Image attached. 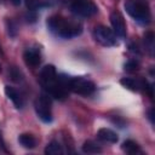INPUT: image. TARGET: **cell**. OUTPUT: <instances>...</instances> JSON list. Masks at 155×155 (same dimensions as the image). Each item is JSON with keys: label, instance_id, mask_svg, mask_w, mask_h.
I'll return each mask as SVG.
<instances>
[{"label": "cell", "instance_id": "1", "mask_svg": "<svg viewBox=\"0 0 155 155\" xmlns=\"http://www.w3.org/2000/svg\"><path fill=\"white\" fill-rule=\"evenodd\" d=\"M47 28L57 36L63 39H71L82 33V25L76 22H71L68 18L54 15L47 19Z\"/></svg>", "mask_w": 155, "mask_h": 155}, {"label": "cell", "instance_id": "2", "mask_svg": "<svg viewBox=\"0 0 155 155\" xmlns=\"http://www.w3.org/2000/svg\"><path fill=\"white\" fill-rule=\"evenodd\" d=\"M125 10L138 23L140 24L150 23L151 13H150V7L147 0H126Z\"/></svg>", "mask_w": 155, "mask_h": 155}, {"label": "cell", "instance_id": "3", "mask_svg": "<svg viewBox=\"0 0 155 155\" xmlns=\"http://www.w3.org/2000/svg\"><path fill=\"white\" fill-rule=\"evenodd\" d=\"M68 90L78 94L88 96L94 92L96 86L92 81L84 78H68Z\"/></svg>", "mask_w": 155, "mask_h": 155}, {"label": "cell", "instance_id": "4", "mask_svg": "<svg viewBox=\"0 0 155 155\" xmlns=\"http://www.w3.org/2000/svg\"><path fill=\"white\" fill-rule=\"evenodd\" d=\"M92 35H93V39L96 40V42H98L99 45H102L104 47H111V46L116 45V35L114 34V31L111 29H109L105 25L94 27Z\"/></svg>", "mask_w": 155, "mask_h": 155}, {"label": "cell", "instance_id": "5", "mask_svg": "<svg viewBox=\"0 0 155 155\" xmlns=\"http://www.w3.org/2000/svg\"><path fill=\"white\" fill-rule=\"evenodd\" d=\"M70 10L73 13L80 17H92L98 11L96 4L91 0H73L70 4Z\"/></svg>", "mask_w": 155, "mask_h": 155}, {"label": "cell", "instance_id": "6", "mask_svg": "<svg viewBox=\"0 0 155 155\" xmlns=\"http://www.w3.org/2000/svg\"><path fill=\"white\" fill-rule=\"evenodd\" d=\"M36 115L44 121V122H51L52 121V110H51V99L46 94H41L34 104Z\"/></svg>", "mask_w": 155, "mask_h": 155}, {"label": "cell", "instance_id": "7", "mask_svg": "<svg viewBox=\"0 0 155 155\" xmlns=\"http://www.w3.org/2000/svg\"><path fill=\"white\" fill-rule=\"evenodd\" d=\"M110 23L113 27V31L119 38H125L126 35V24L122 15L119 11H114L110 15Z\"/></svg>", "mask_w": 155, "mask_h": 155}, {"label": "cell", "instance_id": "8", "mask_svg": "<svg viewBox=\"0 0 155 155\" xmlns=\"http://www.w3.org/2000/svg\"><path fill=\"white\" fill-rule=\"evenodd\" d=\"M57 71H56V68L51 64L48 65H45L41 70V74H40V79H41V82L42 85L45 86V88H50L51 86H53L57 81Z\"/></svg>", "mask_w": 155, "mask_h": 155}, {"label": "cell", "instance_id": "9", "mask_svg": "<svg viewBox=\"0 0 155 155\" xmlns=\"http://www.w3.org/2000/svg\"><path fill=\"white\" fill-rule=\"evenodd\" d=\"M23 59L25 62V64L28 67H31V68H36L40 62H41V54H40V51L35 47H29L24 51L23 53Z\"/></svg>", "mask_w": 155, "mask_h": 155}, {"label": "cell", "instance_id": "10", "mask_svg": "<svg viewBox=\"0 0 155 155\" xmlns=\"http://www.w3.org/2000/svg\"><path fill=\"white\" fill-rule=\"evenodd\" d=\"M5 94L6 97L13 103V105L17 108V109H22L23 105H24V101H23V97L22 94L13 87L11 86H5Z\"/></svg>", "mask_w": 155, "mask_h": 155}, {"label": "cell", "instance_id": "11", "mask_svg": "<svg viewBox=\"0 0 155 155\" xmlns=\"http://www.w3.org/2000/svg\"><path fill=\"white\" fill-rule=\"evenodd\" d=\"M120 84L124 87H126L131 91H139L142 88L144 90V87H145V81L136 80V79H132V78H124V79H121Z\"/></svg>", "mask_w": 155, "mask_h": 155}, {"label": "cell", "instance_id": "12", "mask_svg": "<svg viewBox=\"0 0 155 155\" xmlns=\"http://www.w3.org/2000/svg\"><path fill=\"white\" fill-rule=\"evenodd\" d=\"M97 136H98V138L101 140L107 142V143H116L119 140L117 134L110 128H101V130H98Z\"/></svg>", "mask_w": 155, "mask_h": 155}, {"label": "cell", "instance_id": "13", "mask_svg": "<svg viewBox=\"0 0 155 155\" xmlns=\"http://www.w3.org/2000/svg\"><path fill=\"white\" fill-rule=\"evenodd\" d=\"M18 142L25 149H33L36 145V139L34 138V136H31L29 133H22L18 137Z\"/></svg>", "mask_w": 155, "mask_h": 155}, {"label": "cell", "instance_id": "14", "mask_svg": "<svg viewBox=\"0 0 155 155\" xmlns=\"http://www.w3.org/2000/svg\"><path fill=\"white\" fill-rule=\"evenodd\" d=\"M122 150L130 155H137V154H143V150L140 149V147L133 142V140H126L122 144Z\"/></svg>", "mask_w": 155, "mask_h": 155}, {"label": "cell", "instance_id": "15", "mask_svg": "<svg viewBox=\"0 0 155 155\" xmlns=\"http://www.w3.org/2000/svg\"><path fill=\"white\" fill-rule=\"evenodd\" d=\"M62 153H63V149H62L61 144L56 140H52L45 148V154L46 155H61Z\"/></svg>", "mask_w": 155, "mask_h": 155}, {"label": "cell", "instance_id": "16", "mask_svg": "<svg viewBox=\"0 0 155 155\" xmlns=\"http://www.w3.org/2000/svg\"><path fill=\"white\" fill-rule=\"evenodd\" d=\"M82 151L87 153V154H97V153H101L102 149L96 143H93L92 140H87L82 145Z\"/></svg>", "mask_w": 155, "mask_h": 155}, {"label": "cell", "instance_id": "17", "mask_svg": "<svg viewBox=\"0 0 155 155\" xmlns=\"http://www.w3.org/2000/svg\"><path fill=\"white\" fill-rule=\"evenodd\" d=\"M25 6L29 11H36L45 6V2L42 0H25Z\"/></svg>", "mask_w": 155, "mask_h": 155}, {"label": "cell", "instance_id": "18", "mask_svg": "<svg viewBox=\"0 0 155 155\" xmlns=\"http://www.w3.org/2000/svg\"><path fill=\"white\" fill-rule=\"evenodd\" d=\"M144 44H145V48L150 52V54H153V50H154V34L151 31L147 33L144 36Z\"/></svg>", "mask_w": 155, "mask_h": 155}, {"label": "cell", "instance_id": "19", "mask_svg": "<svg viewBox=\"0 0 155 155\" xmlns=\"http://www.w3.org/2000/svg\"><path fill=\"white\" fill-rule=\"evenodd\" d=\"M139 69V63L136 59H130L128 62H126L125 64V70L128 73H134Z\"/></svg>", "mask_w": 155, "mask_h": 155}, {"label": "cell", "instance_id": "20", "mask_svg": "<svg viewBox=\"0 0 155 155\" xmlns=\"http://www.w3.org/2000/svg\"><path fill=\"white\" fill-rule=\"evenodd\" d=\"M11 2H12L13 5H16V6H18V5H21V2H22V0H11Z\"/></svg>", "mask_w": 155, "mask_h": 155}, {"label": "cell", "instance_id": "21", "mask_svg": "<svg viewBox=\"0 0 155 155\" xmlns=\"http://www.w3.org/2000/svg\"><path fill=\"white\" fill-rule=\"evenodd\" d=\"M149 119H150L151 124H154V120H153V109H150V110H149Z\"/></svg>", "mask_w": 155, "mask_h": 155}, {"label": "cell", "instance_id": "22", "mask_svg": "<svg viewBox=\"0 0 155 155\" xmlns=\"http://www.w3.org/2000/svg\"><path fill=\"white\" fill-rule=\"evenodd\" d=\"M0 71H1V67H0Z\"/></svg>", "mask_w": 155, "mask_h": 155}]
</instances>
